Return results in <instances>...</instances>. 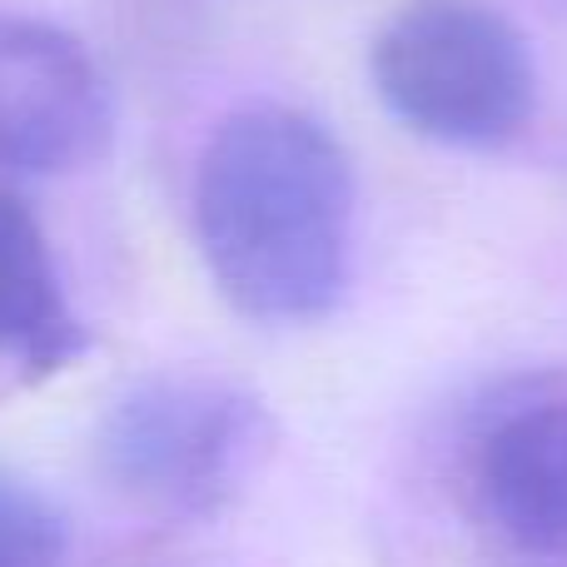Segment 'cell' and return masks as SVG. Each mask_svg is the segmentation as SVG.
Here are the masks:
<instances>
[{
	"mask_svg": "<svg viewBox=\"0 0 567 567\" xmlns=\"http://www.w3.org/2000/svg\"><path fill=\"white\" fill-rule=\"evenodd\" d=\"M115 145V95L65 25L0 6V169L75 175Z\"/></svg>",
	"mask_w": 567,
	"mask_h": 567,
	"instance_id": "cell-4",
	"label": "cell"
},
{
	"mask_svg": "<svg viewBox=\"0 0 567 567\" xmlns=\"http://www.w3.org/2000/svg\"><path fill=\"white\" fill-rule=\"evenodd\" d=\"M269 409L255 389L209 369L130 379L95 419V473L155 523H215L239 503L269 453Z\"/></svg>",
	"mask_w": 567,
	"mask_h": 567,
	"instance_id": "cell-2",
	"label": "cell"
},
{
	"mask_svg": "<svg viewBox=\"0 0 567 567\" xmlns=\"http://www.w3.org/2000/svg\"><path fill=\"white\" fill-rule=\"evenodd\" d=\"M468 493L503 543L567 558V383H523L468 433Z\"/></svg>",
	"mask_w": 567,
	"mask_h": 567,
	"instance_id": "cell-5",
	"label": "cell"
},
{
	"mask_svg": "<svg viewBox=\"0 0 567 567\" xmlns=\"http://www.w3.org/2000/svg\"><path fill=\"white\" fill-rule=\"evenodd\" d=\"M369 80L393 120L433 145L498 150L538 110L528 35L488 0H409L369 45Z\"/></svg>",
	"mask_w": 567,
	"mask_h": 567,
	"instance_id": "cell-3",
	"label": "cell"
},
{
	"mask_svg": "<svg viewBox=\"0 0 567 567\" xmlns=\"http://www.w3.org/2000/svg\"><path fill=\"white\" fill-rule=\"evenodd\" d=\"M90 353V329L60 279L35 209L0 189V363L25 383L55 379Z\"/></svg>",
	"mask_w": 567,
	"mask_h": 567,
	"instance_id": "cell-6",
	"label": "cell"
},
{
	"mask_svg": "<svg viewBox=\"0 0 567 567\" xmlns=\"http://www.w3.org/2000/svg\"><path fill=\"white\" fill-rule=\"evenodd\" d=\"M65 558L70 528L60 508L35 483L0 468V567H65Z\"/></svg>",
	"mask_w": 567,
	"mask_h": 567,
	"instance_id": "cell-7",
	"label": "cell"
},
{
	"mask_svg": "<svg viewBox=\"0 0 567 567\" xmlns=\"http://www.w3.org/2000/svg\"><path fill=\"white\" fill-rule=\"evenodd\" d=\"M359 179L343 140L299 105H245L195 165L189 219L225 303L265 329L329 319L353 279Z\"/></svg>",
	"mask_w": 567,
	"mask_h": 567,
	"instance_id": "cell-1",
	"label": "cell"
}]
</instances>
